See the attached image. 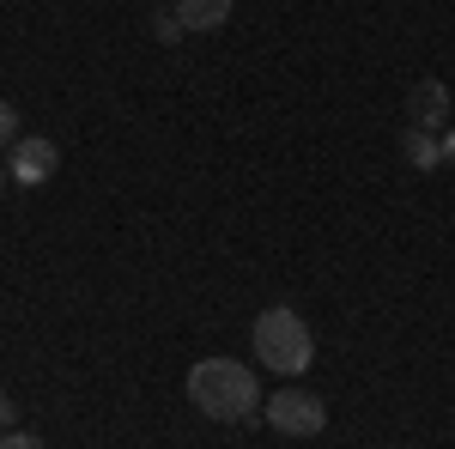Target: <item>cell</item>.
Returning <instances> with one entry per match:
<instances>
[{"label": "cell", "instance_id": "obj_1", "mask_svg": "<svg viewBox=\"0 0 455 449\" xmlns=\"http://www.w3.org/2000/svg\"><path fill=\"white\" fill-rule=\"evenodd\" d=\"M188 401L207 419L237 425V419L261 413V382H255V371L237 365V358H201V365L188 371Z\"/></svg>", "mask_w": 455, "mask_h": 449}, {"label": "cell", "instance_id": "obj_2", "mask_svg": "<svg viewBox=\"0 0 455 449\" xmlns=\"http://www.w3.org/2000/svg\"><path fill=\"white\" fill-rule=\"evenodd\" d=\"M255 352H261L267 371L298 377V371H310V358H315V334H310V322H304L298 310L274 304V310L255 316Z\"/></svg>", "mask_w": 455, "mask_h": 449}, {"label": "cell", "instance_id": "obj_3", "mask_svg": "<svg viewBox=\"0 0 455 449\" xmlns=\"http://www.w3.org/2000/svg\"><path fill=\"white\" fill-rule=\"evenodd\" d=\"M267 425L280 431V437H315L322 425H328V407H322V395L310 389H280V395H267Z\"/></svg>", "mask_w": 455, "mask_h": 449}, {"label": "cell", "instance_id": "obj_4", "mask_svg": "<svg viewBox=\"0 0 455 449\" xmlns=\"http://www.w3.org/2000/svg\"><path fill=\"white\" fill-rule=\"evenodd\" d=\"M55 164H61V152H55V140H43V134H25L19 146H12V158H6V176H19L25 188H43V182L55 176Z\"/></svg>", "mask_w": 455, "mask_h": 449}, {"label": "cell", "instance_id": "obj_5", "mask_svg": "<svg viewBox=\"0 0 455 449\" xmlns=\"http://www.w3.org/2000/svg\"><path fill=\"white\" fill-rule=\"evenodd\" d=\"M407 128H425V134L450 128V85L443 79H419L407 92Z\"/></svg>", "mask_w": 455, "mask_h": 449}, {"label": "cell", "instance_id": "obj_6", "mask_svg": "<svg viewBox=\"0 0 455 449\" xmlns=\"http://www.w3.org/2000/svg\"><path fill=\"white\" fill-rule=\"evenodd\" d=\"M176 19L182 31H219L231 19V0H176Z\"/></svg>", "mask_w": 455, "mask_h": 449}, {"label": "cell", "instance_id": "obj_7", "mask_svg": "<svg viewBox=\"0 0 455 449\" xmlns=\"http://www.w3.org/2000/svg\"><path fill=\"white\" fill-rule=\"evenodd\" d=\"M401 152H407L413 171H437V164H443V140L425 134V128H407V134H401Z\"/></svg>", "mask_w": 455, "mask_h": 449}, {"label": "cell", "instance_id": "obj_8", "mask_svg": "<svg viewBox=\"0 0 455 449\" xmlns=\"http://www.w3.org/2000/svg\"><path fill=\"white\" fill-rule=\"evenodd\" d=\"M152 36H158V43H182V36H188V31H182V19H176V6H171V12H164V6L152 12Z\"/></svg>", "mask_w": 455, "mask_h": 449}, {"label": "cell", "instance_id": "obj_9", "mask_svg": "<svg viewBox=\"0 0 455 449\" xmlns=\"http://www.w3.org/2000/svg\"><path fill=\"white\" fill-rule=\"evenodd\" d=\"M19 140H25V134H19V109L0 98V146H19Z\"/></svg>", "mask_w": 455, "mask_h": 449}, {"label": "cell", "instance_id": "obj_10", "mask_svg": "<svg viewBox=\"0 0 455 449\" xmlns=\"http://www.w3.org/2000/svg\"><path fill=\"white\" fill-rule=\"evenodd\" d=\"M0 449H43V437H31V431H6Z\"/></svg>", "mask_w": 455, "mask_h": 449}, {"label": "cell", "instance_id": "obj_11", "mask_svg": "<svg viewBox=\"0 0 455 449\" xmlns=\"http://www.w3.org/2000/svg\"><path fill=\"white\" fill-rule=\"evenodd\" d=\"M12 419H19V407H12V395L0 389V425H12Z\"/></svg>", "mask_w": 455, "mask_h": 449}, {"label": "cell", "instance_id": "obj_12", "mask_svg": "<svg viewBox=\"0 0 455 449\" xmlns=\"http://www.w3.org/2000/svg\"><path fill=\"white\" fill-rule=\"evenodd\" d=\"M443 164L455 171V128H443Z\"/></svg>", "mask_w": 455, "mask_h": 449}, {"label": "cell", "instance_id": "obj_13", "mask_svg": "<svg viewBox=\"0 0 455 449\" xmlns=\"http://www.w3.org/2000/svg\"><path fill=\"white\" fill-rule=\"evenodd\" d=\"M0 188H6V171H0Z\"/></svg>", "mask_w": 455, "mask_h": 449}]
</instances>
